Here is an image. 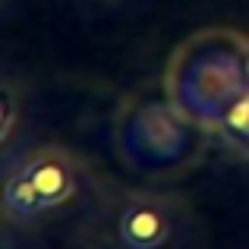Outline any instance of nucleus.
I'll use <instances>...</instances> for the list:
<instances>
[{
    "label": "nucleus",
    "mask_w": 249,
    "mask_h": 249,
    "mask_svg": "<svg viewBox=\"0 0 249 249\" xmlns=\"http://www.w3.org/2000/svg\"><path fill=\"white\" fill-rule=\"evenodd\" d=\"M205 129L167 98H133L117 120V145L129 167L142 174L177 170L196 158Z\"/></svg>",
    "instance_id": "obj_2"
},
{
    "label": "nucleus",
    "mask_w": 249,
    "mask_h": 249,
    "mask_svg": "<svg viewBox=\"0 0 249 249\" xmlns=\"http://www.w3.org/2000/svg\"><path fill=\"white\" fill-rule=\"evenodd\" d=\"M249 95V38L237 29H202L174 48L164 98L202 129H227Z\"/></svg>",
    "instance_id": "obj_1"
},
{
    "label": "nucleus",
    "mask_w": 249,
    "mask_h": 249,
    "mask_svg": "<svg viewBox=\"0 0 249 249\" xmlns=\"http://www.w3.org/2000/svg\"><path fill=\"white\" fill-rule=\"evenodd\" d=\"M174 237V205L155 193L126 196L117 214V240L123 249H164Z\"/></svg>",
    "instance_id": "obj_4"
},
{
    "label": "nucleus",
    "mask_w": 249,
    "mask_h": 249,
    "mask_svg": "<svg viewBox=\"0 0 249 249\" xmlns=\"http://www.w3.org/2000/svg\"><path fill=\"white\" fill-rule=\"evenodd\" d=\"M79 186V161L60 145L35 148L6 174L3 212L6 218H35L67 205Z\"/></svg>",
    "instance_id": "obj_3"
},
{
    "label": "nucleus",
    "mask_w": 249,
    "mask_h": 249,
    "mask_svg": "<svg viewBox=\"0 0 249 249\" xmlns=\"http://www.w3.org/2000/svg\"><path fill=\"white\" fill-rule=\"evenodd\" d=\"M227 129H233V133H240V139L249 142V95L240 101V107L231 114V120H227Z\"/></svg>",
    "instance_id": "obj_5"
},
{
    "label": "nucleus",
    "mask_w": 249,
    "mask_h": 249,
    "mask_svg": "<svg viewBox=\"0 0 249 249\" xmlns=\"http://www.w3.org/2000/svg\"><path fill=\"white\" fill-rule=\"evenodd\" d=\"M13 120H16V101H13V89H3V139H10Z\"/></svg>",
    "instance_id": "obj_6"
}]
</instances>
